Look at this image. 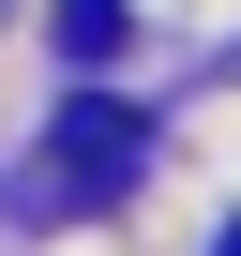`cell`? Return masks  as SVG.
<instances>
[{"instance_id":"cell-3","label":"cell","mask_w":241,"mask_h":256,"mask_svg":"<svg viewBox=\"0 0 241 256\" xmlns=\"http://www.w3.org/2000/svg\"><path fill=\"white\" fill-rule=\"evenodd\" d=\"M226 256H241V241H226Z\"/></svg>"},{"instance_id":"cell-1","label":"cell","mask_w":241,"mask_h":256,"mask_svg":"<svg viewBox=\"0 0 241 256\" xmlns=\"http://www.w3.org/2000/svg\"><path fill=\"white\" fill-rule=\"evenodd\" d=\"M136 136H151L136 106L76 90V106H60V151H46V196H76V211H90V196H120V181H136Z\"/></svg>"},{"instance_id":"cell-2","label":"cell","mask_w":241,"mask_h":256,"mask_svg":"<svg viewBox=\"0 0 241 256\" xmlns=\"http://www.w3.org/2000/svg\"><path fill=\"white\" fill-rule=\"evenodd\" d=\"M120 30H136V16H120V0H60V46H76V60H106Z\"/></svg>"}]
</instances>
